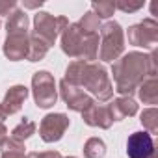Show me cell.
Returning <instances> with one entry per match:
<instances>
[{
    "label": "cell",
    "mask_w": 158,
    "mask_h": 158,
    "mask_svg": "<svg viewBox=\"0 0 158 158\" xmlns=\"http://www.w3.org/2000/svg\"><path fill=\"white\" fill-rule=\"evenodd\" d=\"M112 73L115 80L114 91L121 97H130L147 76L156 74V52L149 56L141 52H128L114 61Z\"/></svg>",
    "instance_id": "obj_1"
},
{
    "label": "cell",
    "mask_w": 158,
    "mask_h": 158,
    "mask_svg": "<svg viewBox=\"0 0 158 158\" xmlns=\"http://www.w3.org/2000/svg\"><path fill=\"white\" fill-rule=\"evenodd\" d=\"M63 80L76 86V88H80V89L89 91L101 102L110 101L114 97V84L110 80L106 69L99 63H93V61L76 60V61L69 63V67L65 69Z\"/></svg>",
    "instance_id": "obj_2"
},
{
    "label": "cell",
    "mask_w": 158,
    "mask_h": 158,
    "mask_svg": "<svg viewBox=\"0 0 158 158\" xmlns=\"http://www.w3.org/2000/svg\"><path fill=\"white\" fill-rule=\"evenodd\" d=\"M61 48L69 58L91 61L99 54V34L84 32L76 23L61 32Z\"/></svg>",
    "instance_id": "obj_3"
},
{
    "label": "cell",
    "mask_w": 158,
    "mask_h": 158,
    "mask_svg": "<svg viewBox=\"0 0 158 158\" xmlns=\"http://www.w3.org/2000/svg\"><path fill=\"white\" fill-rule=\"evenodd\" d=\"M101 48L99 58L102 61H115L125 50V34L119 23L110 21L101 26Z\"/></svg>",
    "instance_id": "obj_4"
},
{
    "label": "cell",
    "mask_w": 158,
    "mask_h": 158,
    "mask_svg": "<svg viewBox=\"0 0 158 158\" xmlns=\"http://www.w3.org/2000/svg\"><path fill=\"white\" fill-rule=\"evenodd\" d=\"M69 26L67 17H54L47 11H37L34 17V35L43 39L48 47L56 43L58 35Z\"/></svg>",
    "instance_id": "obj_5"
},
{
    "label": "cell",
    "mask_w": 158,
    "mask_h": 158,
    "mask_svg": "<svg viewBox=\"0 0 158 158\" xmlns=\"http://www.w3.org/2000/svg\"><path fill=\"white\" fill-rule=\"evenodd\" d=\"M32 91H34V101L39 108H50L58 101L56 80L48 71H37L32 76Z\"/></svg>",
    "instance_id": "obj_6"
},
{
    "label": "cell",
    "mask_w": 158,
    "mask_h": 158,
    "mask_svg": "<svg viewBox=\"0 0 158 158\" xmlns=\"http://www.w3.org/2000/svg\"><path fill=\"white\" fill-rule=\"evenodd\" d=\"M128 43L134 47L152 48L158 43V23L154 19H145L128 28Z\"/></svg>",
    "instance_id": "obj_7"
},
{
    "label": "cell",
    "mask_w": 158,
    "mask_h": 158,
    "mask_svg": "<svg viewBox=\"0 0 158 158\" xmlns=\"http://www.w3.org/2000/svg\"><path fill=\"white\" fill-rule=\"evenodd\" d=\"M67 127H69V117L65 114H48L43 117V121L39 125V136L43 141L54 143V141L61 139Z\"/></svg>",
    "instance_id": "obj_8"
},
{
    "label": "cell",
    "mask_w": 158,
    "mask_h": 158,
    "mask_svg": "<svg viewBox=\"0 0 158 158\" xmlns=\"http://www.w3.org/2000/svg\"><path fill=\"white\" fill-rule=\"evenodd\" d=\"M60 91H61V99L65 101L67 108L73 110V112H86L91 104H93V97L89 93H86L84 89L76 88L65 80L60 82Z\"/></svg>",
    "instance_id": "obj_9"
},
{
    "label": "cell",
    "mask_w": 158,
    "mask_h": 158,
    "mask_svg": "<svg viewBox=\"0 0 158 158\" xmlns=\"http://www.w3.org/2000/svg\"><path fill=\"white\" fill-rule=\"evenodd\" d=\"M2 50H4V56L11 61H19V60L28 58V50H30L28 32H11V34H8Z\"/></svg>",
    "instance_id": "obj_10"
},
{
    "label": "cell",
    "mask_w": 158,
    "mask_h": 158,
    "mask_svg": "<svg viewBox=\"0 0 158 158\" xmlns=\"http://www.w3.org/2000/svg\"><path fill=\"white\" fill-rule=\"evenodd\" d=\"M128 158H152L154 156V141L152 136L145 130L134 132L127 141Z\"/></svg>",
    "instance_id": "obj_11"
},
{
    "label": "cell",
    "mask_w": 158,
    "mask_h": 158,
    "mask_svg": "<svg viewBox=\"0 0 158 158\" xmlns=\"http://www.w3.org/2000/svg\"><path fill=\"white\" fill-rule=\"evenodd\" d=\"M82 119L86 121V125H89V127H99V128H110L112 123H114L108 106L95 104V102H93L86 112H82Z\"/></svg>",
    "instance_id": "obj_12"
},
{
    "label": "cell",
    "mask_w": 158,
    "mask_h": 158,
    "mask_svg": "<svg viewBox=\"0 0 158 158\" xmlns=\"http://www.w3.org/2000/svg\"><path fill=\"white\" fill-rule=\"evenodd\" d=\"M26 97H28V88H24V86H13V88H10L8 93H6V97H4V101L0 102V104H2L4 114L6 115L17 114L21 110L23 102L26 101Z\"/></svg>",
    "instance_id": "obj_13"
},
{
    "label": "cell",
    "mask_w": 158,
    "mask_h": 158,
    "mask_svg": "<svg viewBox=\"0 0 158 158\" xmlns=\"http://www.w3.org/2000/svg\"><path fill=\"white\" fill-rule=\"evenodd\" d=\"M108 110H110V115H112L114 121H123L127 117L136 115L138 104L132 97H119L112 104H108Z\"/></svg>",
    "instance_id": "obj_14"
},
{
    "label": "cell",
    "mask_w": 158,
    "mask_h": 158,
    "mask_svg": "<svg viewBox=\"0 0 158 158\" xmlns=\"http://www.w3.org/2000/svg\"><path fill=\"white\" fill-rule=\"evenodd\" d=\"M138 93H139V99L143 101V104H156L158 102V78H156V74L145 78L138 88Z\"/></svg>",
    "instance_id": "obj_15"
},
{
    "label": "cell",
    "mask_w": 158,
    "mask_h": 158,
    "mask_svg": "<svg viewBox=\"0 0 158 158\" xmlns=\"http://www.w3.org/2000/svg\"><path fill=\"white\" fill-rule=\"evenodd\" d=\"M8 34L11 32H28V15L23 11V10H13L10 15H8Z\"/></svg>",
    "instance_id": "obj_16"
},
{
    "label": "cell",
    "mask_w": 158,
    "mask_h": 158,
    "mask_svg": "<svg viewBox=\"0 0 158 158\" xmlns=\"http://www.w3.org/2000/svg\"><path fill=\"white\" fill-rule=\"evenodd\" d=\"M48 45L43 41V39H39L37 35H30V50H28V61H39V60H43L45 56H47V52H48Z\"/></svg>",
    "instance_id": "obj_17"
},
{
    "label": "cell",
    "mask_w": 158,
    "mask_h": 158,
    "mask_svg": "<svg viewBox=\"0 0 158 158\" xmlns=\"http://www.w3.org/2000/svg\"><path fill=\"white\" fill-rule=\"evenodd\" d=\"M35 132V123L34 121H30L28 117H24L13 130H11V139H15V141H21V143H24V139H28L32 134Z\"/></svg>",
    "instance_id": "obj_18"
},
{
    "label": "cell",
    "mask_w": 158,
    "mask_h": 158,
    "mask_svg": "<svg viewBox=\"0 0 158 158\" xmlns=\"http://www.w3.org/2000/svg\"><path fill=\"white\" fill-rule=\"evenodd\" d=\"M106 154V145L101 138H89L84 145V156L86 158H102Z\"/></svg>",
    "instance_id": "obj_19"
},
{
    "label": "cell",
    "mask_w": 158,
    "mask_h": 158,
    "mask_svg": "<svg viewBox=\"0 0 158 158\" xmlns=\"http://www.w3.org/2000/svg\"><path fill=\"white\" fill-rule=\"evenodd\" d=\"M24 143L15 141L11 138H8L2 145V158H26L24 156Z\"/></svg>",
    "instance_id": "obj_20"
},
{
    "label": "cell",
    "mask_w": 158,
    "mask_h": 158,
    "mask_svg": "<svg viewBox=\"0 0 158 158\" xmlns=\"http://www.w3.org/2000/svg\"><path fill=\"white\" fill-rule=\"evenodd\" d=\"M143 127L147 128L149 134H156L158 132V110L156 108H147L141 112V119Z\"/></svg>",
    "instance_id": "obj_21"
},
{
    "label": "cell",
    "mask_w": 158,
    "mask_h": 158,
    "mask_svg": "<svg viewBox=\"0 0 158 158\" xmlns=\"http://www.w3.org/2000/svg\"><path fill=\"white\" fill-rule=\"evenodd\" d=\"M84 32H89V34H99V28H101V19L93 13V11H88L80 21L76 23Z\"/></svg>",
    "instance_id": "obj_22"
},
{
    "label": "cell",
    "mask_w": 158,
    "mask_h": 158,
    "mask_svg": "<svg viewBox=\"0 0 158 158\" xmlns=\"http://www.w3.org/2000/svg\"><path fill=\"white\" fill-rule=\"evenodd\" d=\"M91 8H93V13H95L99 19H108V17H112L114 11H115V2H112V0H104V2H93Z\"/></svg>",
    "instance_id": "obj_23"
},
{
    "label": "cell",
    "mask_w": 158,
    "mask_h": 158,
    "mask_svg": "<svg viewBox=\"0 0 158 158\" xmlns=\"http://www.w3.org/2000/svg\"><path fill=\"white\" fill-rule=\"evenodd\" d=\"M139 8H143V2H136V4H130V2H115V10H121L125 13L138 11Z\"/></svg>",
    "instance_id": "obj_24"
},
{
    "label": "cell",
    "mask_w": 158,
    "mask_h": 158,
    "mask_svg": "<svg viewBox=\"0 0 158 158\" xmlns=\"http://www.w3.org/2000/svg\"><path fill=\"white\" fill-rule=\"evenodd\" d=\"M13 10H17L15 0H0V15H10Z\"/></svg>",
    "instance_id": "obj_25"
},
{
    "label": "cell",
    "mask_w": 158,
    "mask_h": 158,
    "mask_svg": "<svg viewBox=\"0 0 158 158\" xmlns=\"http://www.w3.org/2000/svg\"><path fill=\"white\" fill-rule=\"evenodd\" d=\"M26 158H61L58 151H47V152H28Z\"/></svg>",
    "instance_id": "obj_26"
},
{
    "label": "cell",
    "mask_w": 158,
    "mask_h": 158,
    "mask_svg": "<svg viewBox=\"0 0 158 158\" xmlns=\"http://www.w3.org/2000/svg\"><path fill=\"white\" fill-rule=\"evenodd\" d=\"M8 139V130H6V127H4V123H0V147L4 145V141Z\"/></svg>",
    "instance_id": "obj_27"
},
{
    "label": "cell",
    "mask_w": 158,
    "mask_h": 158,
    "mask_svg": "<svg viewBox=\"0 0 158 158\" xmlns=\"http://www.w3.org/2000/svg\"><path fill=\"white\" fill-rule=\"evenodd\" d=\"M43 6V2H41V0H39V2H24V8H41Z\"/></svg>",
    "instance_id": "obj_28"
},
{
    "label": "cell",
    "mask_w": 158,
    "mask_h": 158,
    "mask_svg": "<svg viewBox=\"0 0 158 158\" xmlns=\"http://www.w3.org/2000/svg\"><path fill=\"white\" fill-rule=\"evenodd\" d=\"M6 117H8V115L4 114V110H2V104H0V123H2V121H4Z\"/></svg>",
    "instance_id": "obj_29"
},
{
    "label": "cell",
    "mask_w": 158,
    "mask_h": 158,
    "mask_svg": "<svg viewBox=\"0 0 158 158\" xmlns=\"http://www.w3.org/2000/svg\"><path fill=\"white\" fill-rule=\"evenodd\" d=\"M67 158H74V156H67Z\"/></svg>",
    "instance_id": "obj_30"
},
{
    "label": "cell",
    "mask_w": 158,
    "mask_h": 158,
    "mask_svg": "<svg viewBox=\"0 0 158 158\" xmlns=\"http://www.w3.org/2000/svg\"><path fill=\"white\" fill-rule=\"evenodd\" d=\"M0 26H2V23H0Z\"/></svg>",
    "instance_id": "obj_31"
},
{
    "label": "cell",
    "mask_w": 158,
    "mask_h": 158,
    "mask_svg": "<svg viewBox=\"0 0 158 158\" xmlns=\"http://www.w3.org/2000/svg\"><path fill=\"white\" fill-rule=\"evenodd\" d=\"M152 158H154V156H152Z\"/></svg>",
    "instance_id": "obj_32"
}]
</instances>
